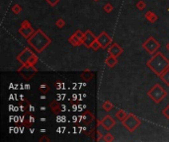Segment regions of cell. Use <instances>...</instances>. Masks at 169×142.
Listing matches in <instances>:
<instances>
[{
  "mask_svg": "<svg viewBox=\"0 0 169 142\" xmlns=\"http://www.w3.org/2000/svg\"><path fill=\"white\" fill-rule=\"evenodd\" d=\"M27 42L36 53H41L51 44V39L45 34L44 31L38 29L30 39L27 40Z\"/></svg>",
  "mask_w": 169,
  "mask_h": 142,
  "instance_id": "6da1fadb",
  "label": "cell"
},
{
  "mask_svg": "<svg viewBox=\"0 0 169 142\" xmlns=\"http://www.w3.org/2000/svg\"><path fill=\"white\" fill-rule=\"evenodd\" d=\"M147 66L148 69H150L154 74L159 77V75H160L164 70L169 68V59L161 51L158 50L147 62Z\"/></svg>",
  "mask_w": 169,
  "mask_h": 142,
  "instance_id": "7a4b0ae2",
  "label": "cell"
},
{
  "mask_svg": "<svg viewBox=\"0 0 169 142\" xmlns=\"http://www.w3.org/2000/svg\"><path fill=\"white\" fill-rule=\"evenodd\" d=\"M147 96L155 104H159L167 96V92L159 84H155L147 91Z\"/></svg>",
  "mask_w": 169,
  "mask_h": 142,
  "instance_id": "3957f363",
  "label": "cell"
},
{
  "mask_svg": "<svg viewBox=\"0 0 169 142\" xmlns=\"http://www.w3.org/2000/svg\"><path fill=\"white\" fill-rule=\"evenodd\" d=\"M17 72L20 74L23 78H24V80L29 81V80H31L37 74L38 69L36 68L35 65L27 62V63L22 64L20 67L17 69Z\"/></svg>",
  "mask_w": 169,
  "mask_h": 142,
  "instance_id": "277c9868",
  "label": "cell"
},
{
  "mask_svg": "<svg viewBox=\"0 0 169 142\" xmlns=\"http://www.w3.org/2000/svg\"><path fill=\"white\" fill-rule=\"evenodd\" d=\"M122 124H123L124 127L128 131L134 132L140 124H142V120H140L138 116L133 115V113H130V115H128V116L122 121Z\"/></svg>",
  "mask_w": 169,
  "mask_h": 142,
  "instance_id": "5b68a950",
  "label": "cell"
},
{
  "mask_svg": "<svg viewBox=\"0 0 169 142\" xmlns=\"http://www.w3.org/2000/svg\"><path fill=\"white\" fill-rule=\"evenodd\" d=\"M143 47L149 54L153 55L155 53H157L159 49H160V44H159V41L154 39L153 37H149L143 44Z\"/></svg>",
  "mask_w": 169,
  "mask_h": 142,
  "instance_id": "8992f818",
  "label": "cell"
},
{
  "mask_svg": "<svg viewBox=\"0 0 169 142\" xmlns=\"http://www.w3.org/2000/svg\"><path fill=\"white\" fill-rule=\"evenodd\" d=\"M36 31L34 30V28L32 27L31 23L28 21V20H24L22 22L21 24V27L19 28L18 30V33L20 34L24 39L28 40L30 39V37L33 36V34H34Z\"/></svg>",
  "mask_w": 169,
  "mask_h": 142,
  "instance_id": "52a82bcc",
  "label": "cell"
},
{
  "mask_svg": "<svg viewBox=\"0 0 169 142\" xmlns=\"http://www.w3.org/2000/svg\"><path fill=\"white\" fill-rule=\"evenodd\" d=\"M35 53H33L32 49H29V47H25L24 49H23L20 53L18 54L17 56V61H19L21 64H24V63H27L29 59L31 58L32 55H34Z\"/></svg>",
  "mask_w": 169,
  "mask_h": 142,
  "instance_id": "ba28073f",
  "label": "cell"
},
{
  "mask_svg": "<svg viewBox=\"0 0 169 142\" xmlns=\"http://www.w3.org/2000/svg\"><path fill=\"white\" fill-rule=\"evenodd\" d=\"M97 41H99V44L101 45L102 49H107V47L111 45L112 37L108 35L105 31H103L102 33H100L99 36H97Z\"/></svg>",
  "mask_w": 169,
  "mask_h": 142,
  "instance_id": "9c48e42d",
  "label": "cell"
},
{
  "mask_svg": "<svg viewBox=\"0 0 169 142\" xmlns=\"http://www.w3.org/2000/svg\"><path fill=\"white\" fill-rule=\"evenodd\" d=\"M97 40V37L93 34L90 30H87L86 32H84V39H83V45L87 49H90L92 44Z\"/></svg>",
  "mask_w": 169,
  "mask_h": 142,
  "instance_id": "30bf717a",
  "label": "cell"
},
{
  "mask_svg": "<svg viewBox=\"0 0 169 142\" xmlns=\"http://www.w3.org/2000/svg\"><path fill=\"white\" fill-rule=\"evenodd\" d=\"M101 121H102V124H104V126L106 127V129L108 131H110L113 127H115V125H116V120L110 115H106L101 120Z\"/></svg>",
  "mask_w": 169,
  "mask_h": 142,
  "instance_id": "8fae6325",
  "label": "cell"
},
{
  "mask_svg": "<svg viewBox=\"0 0 169 142\" xmlns=\"http://www.w3.org/2000/svg\"><path fill=\"white\" fill-rule=\"evenodd\" d=\"M123 47H122L120 45L116 44V42H114L109 49H108V53H109L110 55H113V56H116V57H118V56H120L122 53H123Z\"/></svg>",
  "mask_w": 169,
  "mask_h": 142,
  "instance_id": "7c38bea8",
  "label": "cell"
},
{
  "mask_svg": "<svg viewBox=\"0 0 169 142\" xmlns=\"http://www.w3.org/2000/svg\"><path fill=\"white\" fill-rule=\"evenodd\" d=\"M105 63L107 64V66L109 68H114L115 66L118 64V57L109 54V56H108V57L106 58V60H105Z\"/></svg>",
  "mask_w": 169,
  "mask_h": 142,
  "instance_id": "4fadbf2b",
  "label": "cell"
},
{
  "mask_svg": "<svg viewBox=\"0 0 169 142\" xmlns=\"http://www.w3.org/2000/svg\"><path fill=\"white\" fill-rule=\"evenodd\" d=\"M50 110L53 111L54 115H59L60 112H62V106L58 101H53L50 104Z\"/></svg>",
  "mask_w": 169,
  "mask_h": 142,
  "instance_id": "5bb4252c",
  "label": "cell"
},
{
  "mask_svg": "<svg viewBox=\"0 0 169 142\" xmlns=\"http://www.w3.org/2000/svg\"><path fill=\"white\" fill-rule=\"evenodd\" d=\"M82 120H83V122L85 124H90L94 120V116L92 115L90 111H86V112H83Z\"/></svg>",
  "mask_w": 169,
  "mask_h": 142,
  "instance_id": "9a60e30c",
  "label": "cell"
},
{
  "mask_svg": "<svg viewBox=\"0 0 169 142\" xmlns=\"http://www.w3.org/2000/svg\"><path fill=\"white\" fill-rule=\"evenodd\" d=\"M144 18L147 19V21H148L149 23H151V24L155 23L157 21V19H158L156 14L154 12H152V11H147V13L144 14Z\"/></svg>",
  "mask_w": 169,
  "mask_h": 142,
  "instance_id": "2e32d148",
  "label": "cell"
},
{
  "mask_svg": "<svg viewBox=\"0 0 169 142\" xmlns=\"http://www.w3.org/2000/svg\"><path fill=\"white\" fill-rule=\"evenodd\" d=\"M68 42L71 45H73V46H80L81 45H83V41L80 39H78V37L75 36L74 34L71 37H69Z\"/></svg>",
  "mask_w": 169,
  "mask_h": 142,
  "instance_id": "e0dca14e",
  "label": "cell"
},
{
  "mask_svg": "<svg viewBox=\"0 0 169 142\" xmlns=\"http://www.w3.org/2000/svg\"><path fill=\"white\" fill-rule=\"evenodd\" d=\"M80 77L84 80V81H86V82H89L90 80L93 79L94 77V74L92 71L90 70H84L83 72L80 74Z\"/></svg>",
  "mask_w": 169,
  "mask_h": 142,
  "instance_id": "ac0fdd59",
  "label": "cell"
},
{
  "mask_svg": "<svg viewBox=\"0 0 169 142\" xmlns=\"http://www.w3.org/2000/svg\"><path fill=\"white\" fill-rule=\"evenodd\" d=\"M159 78H160V80L164 84H166L167 86H169V68L164 70L163 72L159 75Z\"/></svg>",
  "mask_w": 169,
  "mask_h": 142,
  "instance_id": "d6986e66",
  "label": "cell"
},
{
  "mask_svg": "<svg viewBox=\"0 0 169 142\" xmlns=\"http://www.w3.org/2000/svg\"><path fill=\"white\" fill-rule=\"evenodd\" d=\"M127 116H128V113L123 110H118L116 112V118L119 120L120 121H123Z\"/></svg>",
  "mask_w": 169,
  "mask_h": 142,
  "instance_id": "ffe728a7",
  "label": "cell"
},
{
  "mask_svg": "<svg viewBox=\"0 0 169 142\" xmlns=\"http://www.w3.org/2000/svg\"><path fill=\"white\" fill-rule=\"evenodd\" d=\"M104 131H108V130L106 129V127L104 126V124H102L101 120H97V132L98 133L104 134Z\"/></svg>",
  "mask_w": 169,
  "mask_h": 142,
  "instance_id": "44dd1931",
  "label": "cell"
},
{
  "mask_svg": "<svg viewBox=\"0 0 169 142\" xmlns=\"http://www.w3.org/2000/svg\"><path fill=\"white\" fill-rule=\"evenodd\" d=\"M102 108H103V110H104V111L110 112L111 110H113V108H114V105H113V104L110 101H105L104 103H103Z\"/></svg>",
  "mask_w": 169,
  "mask_h": 142,
  "instance_id": "7402d4cb",
  "label": "cell"
},
{
  "mask_svg": "<svg viewBox=\"0 0 169 142\" xmlns=\"http://www.w3.org/2000/svg\"><path fill=\"white\" fill-rule=\"evenodd\" d=\"M50 87L49 86V85H46V84H41L40 87H39V91L41 93H43L44 95H46V93L50 91Z\"/></svg>",
  "mask_w": 169,
  "mask_h": 142,
  "instance_id": "603a6c76",
  "label": "cell"
},
{
  "mask_svg": "<svg viewBox=\"0 0 169 142\" xmlns=\"http://www.w3.org/2000/svg\"><path fill=\"white\" fill-rule=\"evenodd\" d=\"M11 10L14 14H16V15H18V14H20L23 10V8L21 5H19V4H15V5H13L12 8H11Z\"/></svg>",
  "mask_w": 169,
  "mask_h": 142,
  "instance_id": "cb8c5ba5",
  "label": "cell"
},
{
  "mask_svg": "<svg viewBox=\"0 0 169 142\" xmlns=\"http://www.w3.org/2000/svg\"><path fill=\"white\" fill-rule=\"evenodd\" d=\"M115 140V137L110 132H107L106 134H104V141L105 142H113Z\"/></svg>",
  "mask_w": 169,
  "mask_h": 142,
  "instance_id": "d4e9b609",
  "label": "cell"
},
{
  "mask_svg": "<svg viewBox=\"0 0 169 142\" xmlns=\"http://www.w3.org/2000/svg\"><path fill=\"white\" fill-rule=\"evenodd\" d=\"M135 7H137L139 11H143V9H145V7H147V4H145V2L143 1V0H139V1H138V3L135 4Z\"/></svg>",
  "mask_w": 169,
  "mask_h": 142,
  "instance_id": "484cf974",
  "label": "cell"
},
{
  "mask_svg": "<svg viewBox=\"0 0 169 142\" xmlns=\"http://www.w3.org/2000/svg\"><path fill=\"white\" fill-rule=\"evenodd\" d=\"M55 25L58 28H59V29H62V28L65 26V21L62 18H58V20L55 21Z\"/></svg>",
  "mask_w": 169,
  "mask_h": 142,
  "instance_id": "4316f807",
  "label": "cell"
},
{
  "mask_svg": "<svg viewBox=\"0 0 169 142\" xmlns=\"http://www.w3.org/2000/svg\"><path fill=\"white\" fill-rule=\"evenodd\" d=\"M90 49H92L94 51H97V50H99L100 49H102V47H101V45L99 44V41H98L96 40V41L92 44V45H91Z\"/></svg>",
  "mask_w": 169,
  "mask_h": 142,
  "instance_id": "83f0119b",
  "label": "cell"
},
{
  "mask_svg": "<svg viewBox=\"0 0 169 142\" xmlns=\"http://www.w3.org/2000/svg\"><path fill=\"white\" fill-rule=\"evenodd\" d=\"M103 9H104V11L106 12V13H111L112 11H113V9H114V7H113V5L111 3H106L105 5H104V7H103Z\"/></svg>",
  "mask_w": 169,
  "mask_h": 142,
  "instance_id": "f1b7e54d",
  "label": "cell"
},
{
  "mask_svg": "<svg viewBox=\"0 0 169 142\" xmlns=\"http://www.w3.org/2000/svg\"><path fill=\"white\" fill-rule=\"evenodd\" d=\"M38 61H39V57H38V56H37L36 54H34V55H32V56H31V58L29 59V61H28V62L31 63V64H33V65H36Z\"/></svg>",
  "mask_w": 169,
  "mask_h": 142,
  "instance_id": "f546056e",
  "label": "cell"
},
{
  "mask_svg": "<svg viewBox=\"0 0 169 142\" xmlns=\"http://www.w3.org/2000/svg\"><path fill=\"white\" fill-rule=\"evenodd\" d=\"M46 3H48L50 7H55L59 3L60 0H46Z\"/></svg>",
  "mask_w": 169,
  "mask_h": 142,
  "instance_id": "4dcf8cb0",
  "label": "cell"
},
{
  "mask_svg": "<svg viewBox=\"0 0 169 142\" xmlns=\"http://www.w3.org/2000/svg\"><path fill=\"white\" fill-rule=\"evenodd\" d=\"M161 112H162V116H165V117H166V120H169V105L166 106V108H164Z\"/></svg>",
  "mask_w": 169,
  "mask_h": 142,
  "instance_id": "1f68e13d",
  "label": "cell"
},
{
  "mask_svg": "<svg viewBox=\"0 0 169 142\" xmlns=\"http://www.w3.org/2000/svg\"><path fill=\"white\" fill-rule=\"evenodd\" d=\"M74 35L76 36L78 39H80L82 41H83V39H84V33L83 32H81L80 30H77L76 32L74 33Z\"/></svg>",
  "mask_w": 169,
  "mask_h": 142,
  "instance_id": "d6a6232c",
  "label": "cell"
},
{
  "mask_svg": "<svg viewBox=\"0 0 169 142\" xmlns=\"http://www.w3.org/2000/svg\"><path fill=\"white\" fill-rule=\"evenodd\" d=\"M43 141H50V139L46 136L44 135L43 137H42V138H40V142H43Z\"/></svg>",
  "mask_w": 169,
  "mask_h": 142,
  "instance_id": "836d02e7",
  "label": "cell"
},
{
  "mask_svg": "<svg viewBox=\"0 0 169 142\" xmlns=\"http://www.w3.org/2000/svg\"><path fill=\"white\" fill-rule=\"evenodd\" d=\"M54 86L58 88V89H62L60 87H62V83H56V84L54 83Z\"/></svg>",
  "mask_w": 169,
  "mask_h": 142,
  "instance_id": "e575fe53",
  "label": "cell"
},
{
  "mask_svg": "<svg viewBox=\"0 0 169 142\" xmlns=\"http://www.w3.org/2000/svg\"><path fill=\"white\" fill-rule=\"evenodd\" d=\"M166 49H167V50L169 51V42H168V44L166 45Z\"/></svg>",
  "mask_w": 169,
  "mask_h": 142,
  "instance_id": "d590c367",
  "label": "cell"
},
{
  "mask_svg": "<svg viewBox=\"0 0 169 142\" xmlns=\"http://www.w3.org/2000/svg\"><path fill=\"white\" fill-rule=\"evenodd\" d=\"M93 1H95V2H97V1H99V0H93Z\"/></svg>",
  "mask_w": 169,
  "mask_h": 142,
  "instance_id": "8d00e7d4",
  "label": "cell"
},
{
  "mask_svg": "<svg viewBox=\"0 0 169 142\" xmlns=\"http://www.w3.org/2000/svg\"><path fill=\"white\" fill-rule=\"evenodd\" d=\"M168 11H169V9H168Z\"/></svg>",
  "mask_w": 169,
  "mask_h": 142,
  "instance_id": "74e56055",
  "label": "cell"
}]
</instances>
